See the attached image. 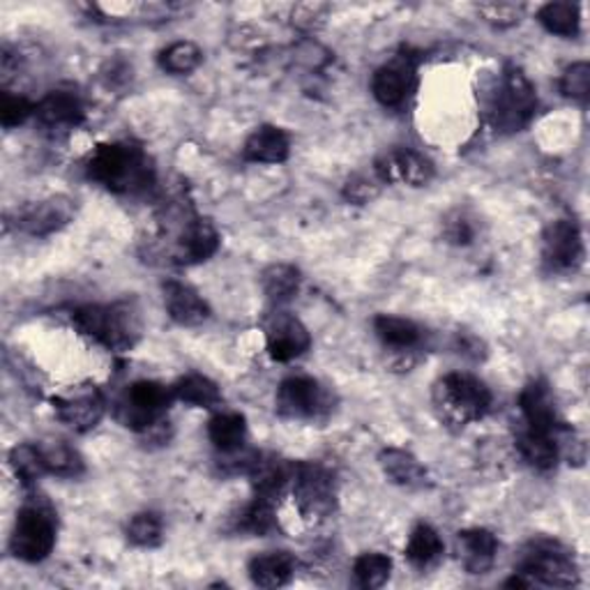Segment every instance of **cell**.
<instances>
[{"label": "cell", "instance_id": "cell-34", "mask_svg": "<svg viewBox=\"0 0 590 590\" xmlns=\"http://www.w3.org/2000/svg\"><path fill=\"white\" fill-rule=\"evenodd\" d=\"M10 464H12L14 476L23 485H33L37 478L49 474V470H46L40 445H16L10 453Z\"/></svg>", "mask_w": 590, "mask_h": 590}, {"label": "cell", "instance_id": "cell-28", "mask_svg": "<svg viewBox=\"0 0 590 590\" xmlns=\"http://www.w3.org/2000/svg\"><path fill=\"white\" fill-rule=\"evenodd\" d=\"M374 330L386 346L397 348V350H411L422 339V330L413 321L399 319V316H388V314L376 316Z\"/></svg>", "mask_w": 590, "mask_h": 590}, {"label": "cell", "instance_id": "cell-42", "mask_svg": "<svg viewBox=\"0 0 590 590\" xmlns=\"http://www.w3.org/2000/svg\"><path fill=\"white\" fill-rule=\"evenodd\" d=\"M443 233H445L447 243L468 245V243H474V238H476V226L459 210V212H455V215H450L445 220V231Z\"/></svg>", "mask_w": 590, "mask_h": 590}, {"label": "cell", "instance_id": "cell-18", "mask_svg": "<svg viewBox=\"0 0 590 590\" xmlns=\"http://www.w3.org/2000/svg\"><path fill=\"white\" fill-rule=\"evenodd\" d=\"M247 474L252 478L254 496L277 503L287 485L293 480V464L281 461L272 455H256Z\"/></svg>", "mask_w": 590, "mask_h": 590}, {"label": "cell", "instance_id": "cell-16", "mask_svg": "<svg viewBox=\"0 0 590 590\" xmlns=\"http://www.w3.org/2000/svg\"><path fill=\"white\" fill-rule=\"evenodd\" d=\"M519 407H522L528 430L545 434H558L563 430L556 413V399L545 381H531L519 397Z\"/></svg>", "mask_w": 590, "mask_h": 590}, {"label": "cell", "instance_id": "cell-4", "mask_svg": "<svg viewBox=\"0 0 590 590\" xmlns=\"http://www.w3.org/2000/svg\"><path fill=\"white\" fill-rule=\"evenodd\" d=\"M516 575H522L531 586H554L570 588L579 581L577 565L572 554L556 539H533L531 545L519 556Z\"/></svg>", "mask_w": 590, "mask_h": 590}, {"label": "cell", "instance_id": "cell-27", "mask_svg": "<svg viewBox=\"0 0 590 590\" xmlns=\"http://www.w3.org/2000/svg\"><path fill=\"white\" fill-rule=\"evenodd\" d=\"M300 272L289 264H272L261 272V289L270 302L285 304L300 293Z\"/></svg>", "mask_w": 590, "mask_h": 590}, {"label": "cell", "instance_id": "cell-38", "mask_svg": "<svg viewBox=\"0 0 590 590\" xmlns=\"http://www.w3.org/2000/svg\"><path fill=\"white\" fill-rule=\"evenodd\" d=\"M560 92L570 100L586 102L590 96V65L575 63L565 69L563 77H560Z\"/></svg>", "mask_w": 590, "mask_h": 590}, {"label": "cell", "instance_id": "cell-40", "mask_svg": "<svg viewBox=\"0 0 590 590\" xmlns=\"http://www.w3.org/2000/svg\"><path fill=\"white\" fill-rule=\"evenodd\" d=\"M478 12L489 21L491 26L499 29H510L514 23L522 21L524 5H514V3H482L478 5Z\"/></svg>", "mask_w": 590, "mask_h": 590}, {"label": "cell", "instance_id": "cell-17", "mask_svg": "<svg viewBox=\"0 0 590 590\" xmlns=\"http://www.w3.org/2000/svg\"><path fill=\"white\" fill-rule=\"evenodd\" d=\"M220 233L208 220L190 218L178 235L176 261L178 264H201L218 252Z\"/></svg>", "mask_w": 590, "mask_h": 590}, {"label": "cell", "instance_id": "cell-22", "mask_svg": "<svg viewBox=\"0 0 590 590\" xmlns=\"http://www.w3.org/2000/svg\"><path fill=\"white\" fill-rule=\"evenodd\" d=\"M291 153V141L285 130H279L275 125H261L256 127L247 144H245V159L258 162V164H281L287 162Z\"/></svg>", "mask_w": 590, "mask_h": 590}, {"label": "cell", "instance_id": "cell-11", "mask_svg": "<svg viewBox=\"0 0 590 590\" xmlns=\"http://www.w3.org/2000/svg\"><path fill=\"white\" fill-rule=\"evenodd\" d=\"M77 215V205L67 197H52L16 210V229L29 235H52L65 229Z\"/></svg>", "mask_w": 590, "mask_h": 590}, {"label": "cell", "instance_id": "cell-2", "mask_svg": "<svg viewBox=\"0 0 590 590\" xmlns=\"http://www.w3.org/2000/svg\"><path fill=\"white\" fill-rule=\"evenodd\" d=\"M73 325L92 342L107 346L109 350H130L138 335L141 323L130 304H90L75 312Z\"/></svg>", "mask_w": 590, "mask_h": 590}, {"label": "cell", "instance_id": "cell-1", "mask_svg": "<svg viewBox=\"0 0 590 590\" xmlns=\"http://www.w3.org/2000/svg\"><path fill=\"white\" fill-rule=\"evenodd\" d=\"M86 171L90 180L118 194L146 190L155 176L146 153L132 144L98 146L86 164Z\"/></svg>", "mask_w": 590, "mask_h": 590}, {"label": "cell", "instance_id": "cell-15", "mask_svg": "<svg viewBox=\"0 0 590 590\" xmlns=\"http://www.w3.org/2000/svg\"><path fill=\"white\" fill-rule=\"evenodd\" d=\"M545 261L554 270H575L583 261L581 231L572 220H558L545 231Z\"/></svg>", "mask_w": 590, "mask_h": 590}, {"label": "cell", "instance_id": "cell-39", "mask_svg": "<svg viewBox=\"0 0 590 590\" xmlns=\"http://www.w3.org/2000/svg\"><path fill=\"white\" fill-rule=\"evenodd\" d=\"M35 109L37 104H33L29 98L5 92L3 102H0V123L5 127H16L21 123H26L31 115H35Z\"/></svg>", "mask_w": 590, "mask_h": 590}, {"label": "cell", "instance_id": "cell-19", "mask_svg": "<svg viewBox=\"0 0 590 590\" xmlns=\"http://www.w3.org/2000/svg\"><path fill=\"white\" fill-rule=\"evenodd\" d=\"M413 90V63L409 58H401L397 63L383 65L376 69L371 79V92L383 107H399L404 104Z\"/></svg>", "mask_w": 590, "mask_h": 590}, {"label": "cell", "instance_id": "cell-5", "mask_svg": "<svg viewBox=\"0 0 590 590\" xmlns=\"http://www.w3.org/2000/svg\"><path fill=\"white\" fill-rule=\"evenodd\" d=\"M537 109L535 88L528 77L516 67H508L499 88L493 92L491 102V121L499 132H519L524 130Z\"/></svg>", "mask_w": 590, "mask_h": 590}, {"label": "cell", "instance_id": "cell-25", "mask_svg": "<svg viewBox=\"0 0 590 590\" xmlns=\"http://www.w3.org/2000/svg\"><path fill=\"white\" fill-rule=\"evenodd\" d=\"M381 468L383 474L399 487L407 489H420L427 485V470L407 450H397V447H388L381 453Z\"/></svg>", "mask_w": 590, "mask_h": 590}, {"label": "cell", "instance_id": "cell-41", "mask_svg": "<svg viewBox=\"0 0 590 590\" xmlns=\"http://www.w3.org/2000/svg\"><path fill=\"white\" fill-rule=\"evenodd\" d=\"M381 190V180L379 178H367V176H356L350 178L344 187V197L350 201V203H369L371 199H376V194H379Z\"/></svg>", "mask_w": 590, "mask_h": 590}, {"label": "cell", "instance_id": "cell-20", "mask_svg": "<svg viewBox=\"0 0 590 590\" xmlns=\"http://www.w3.org/2000/svg\"><path fill=\"white\" fill-rule=\"evenodd\" d=\"M496 554H499V539L485 528H470L457 535V556L470 575L489 572L496 563Z\"/></svg>", "mask_w": 590, "mask_h": 590}, {"label": "cell", "instance_id": "cell-23", "mask_svg": "<svg viewBox=\"0 0 590 590\" xmlns=\"http://www.w3.org/2000/svg\"><path fill=\"white\" fill-rule=\"evenodd\" d=\"M296 575V558L287 552H270L252 558L249 577L258 588H281Z\"/></svg>", "mask_w": 590, "mask_h": 590}, {"label": "cell", "instance_id": "cell-6", "mask_svg": "<svg viewBox=\"0 0 590 590\" xmlns=\"http://www.w3.org/2000/svg\"><path fill=\"white\" fill-rule=\"evenodd\" d=\"M56 545V514L42 503L31 501L16 514V524L12 531L10 549L19 560L40 563L54 552Z\"/></svg>", "mask_w": 590, "mask_h": 590}, {"label": "cell", "instance_id": "cell-33", "mask_svg": "<svg viewBox=\"0 0 590 590\" xmlns=\"http://www.w3.org/2000/svg\"><path fill=\"white\" fill-rule=\"evenodd\" d=\"M46 470L63 478H77L84 474V459L79 457L77 450L65 445V443H49V445H40Z\"/></svg>", "mask_w": 590, "mask_h": 590}, {"label": "cell", "instance_id": "cell-26", "mask_svg": "<svg viewBox=\"0 0 590 590\" xmlns=\"http://www.w3.org/2000/svg\"><path fill=\"white\" fill-rule=\"evenodd\" d=\"M208 436L222 455L241 450L247 438V422L241 413H220L210 420Z\"/></svg>", "mask_w": 590, "mask_h": 590}, {"label": "cell", "instance_id": "cell-7", "mask_svg": "<svg viewBox=\"0 0 590 590\" xmlns=\"http://www.w3.org/2000/svg\"><path fill=\"white\" fill-rule=\"evenodd\" d=\"M293 501L307 524H321L335 512V478L321 464H293Z\"/></svg>", "mask_w": 590, "mask_h": 590}, {"label": "cell", "instance_id": "cell-10", "mask_svg": "<svg viewBox=\"0 0 590 590\" xmlns=\"http://www.w3.org/2000/svg\"><path fill=\"white\" fill-rule=\"evenodd\" d=\"M54 409L63 424L84 434L100 424L104 415V397L96 386H81L54 397Z\"/></svg>", "mask_w": 590, "mask_h": 590}, {"label": "cell", "instance_id": "cell-9", "mask_svg": "<svg viewBox=\"0 0 590 590\" xmlns=\"http://www.w3.org/2000/svg\"><path fill=\"white\" fill-rule=\"evenodd\" d=\"M330 407V392L310 376H291L277 390V413L291 420H314Z\"/></svg>", "mask_w": 590, "mask_h": 590}, {"label": "cell", "instance_id": "cell-24", "mask_svg": "<svg viewBox=\"0 0 590 590\" xmlns=\"http://www.w3.org/2000/svg\"><path fill=\"white\" fill-rule=\"evenodd\" d=\"M558 434H545V432H535L526 427L516 436V447L526 459V464L533 466L535 470H552L560 457Z\"/></svg>", "mask_w": 590, "mask_h": 590}, {"label": "cell", "instance_id": "cell-29", "mask_svg": "<svg viewBox=\"0 0 590 590\" xmlns=\"http://www.w3.org/2000/svg\"><path fill=\"white\" fill-rule=\"evenodd\" d=\"M176 397L185 404H192L199 409H215L222 404V392L218 383H212L208 376L201 374H190L180 379L174 388Z\"/></svg>", "mask_w": 590, "mask_h": 590}, {"label": "cell", "instance_id": "cell-14", "mask_svg": "<svg viewBox=\"0 0 590 590\" xmlns=\"http://www.w3.org/2000/svg\"><path fill=\"white\" fill-rule=\"evenodd\" d=\"M266 337L270 358L277 363H291L312 346V337L307 333V327L287 312H277L268 321Z\"/></svg>", "mask_w": 590, "mask_h": 590}, {"label": "cell", "instance_id": "cell-21", "mask_svg": "<svg viewBox=\"0 0 590 590\" xmlns=\"http://www.w3.org/2000/svg\"><path fill=\"white\" fill-rule=\"evenodd\" d=\"M162 291H164V307H167L169 316L178 325L192 327V325H201L203 321H208L210 307L190 285H182V281L171 279L162 287Z\"/></svg>", "mask_w": 590, "mask_h": 590}, {"label": "cell", "instance_id": "cell-32", "mask_svg": "<svg viewBox=\"0 0 590 590\" xmlns=\"http://www.w3.org/2000/svg\"><path fill=\"white\" fill-rule=\"evenodd\" d=\"M201 60H203V52L190 40L174 42L159 56L162 69L169 75H190L201 65Z\"/></svg>", "mask_w": 590, "mask_h": 590}, {"label": "cell", "instance_id": "cell-31", "mask_svg": "<svg viewBox=\"0 0 590 590\" xmlns=\"http://www.w3.org/2000/svg\"><path fill=\"white\" fill-rule=\"evenodd\" d=\"M542 26L560 37H575L579 33V5L577 3H549L537 12Z\"/></svg>", "mask_w": 590, "mask_h": 590}, {"label": "cell", "instance_id": "cell-35", "mask_svg": "<svg viewBox=\"0 0 590 590\" xmlns=\"http://www.w3.org/2000/svg\"><path fill=\"white\" fill-rule=\"evenodd\" d=\"M392 572V560L383 554H363L353 565V577L363 588H381Z\"/></svg>", "mask_w": 590, "mask_h": 590}, {"label": "cell", "instance_id": "cell-8", "mask_svg": "<svg viewBox=\"0 0 590 590\" xmlns=\"http://www.w3.org/2000/svg\"><path fill=\"white\" fill-rule=\"evenodd\" d=\"M176 392L157 381H136L127 388L121 404L115 409L118 420L125 427L146 434L167 415Z\"/></svg>", "mask_w": 590, "mask_h": 590}, {"label": "cell", "instance_id": "cell-12", "mask_svg": "<svg viewBox=\"0 0 590 590\" xmlns=\"http://www.w3.org/2000/svg\"><path fill=\"white\" fill-rule=\"evenodd\" d=\"M374 176L381 182H404L411 187H422L434 178V164L409 148L386 153L374 167Z\"/></svg>", "mask_w": 590, "mask_h": 590}, {"label": "cell", "instance_id": "cell-30", "mask_svg": "<svg viewBox=\"0 0 590 590\" xmlns=\"http://www.w3.org/2000/svg\"><path fill=\"white\" fill-rule=\"evenodd\" d=\"M443 556V539L430 524H418L409 537L407 558L415 568H430Z\"/></svg>", "mask_w": 590, "mask_h": 590}, {"label": "cell", "instance_id": "cell-13", "mask_svg": "<svg viewBox=\"0 0 590 590\" xmlns=\"http://www.w3.org/2000/svg\"><path fill=\"white\" fill-rule=\"evenodd\" d=\"M35 118L44 132L60 136L81 125L84 104L75 90H54L37 104Z\"/></svg>", "mask_w": 590, "mask_h": 590}, {"label": "cell", "instance_id": "cell-3", "mask_svg": "<svg viewBox=\"0 0 590 590\" xmlns=\"http://www.w3.org/2000/svg\"><path fill=\"white\" fill-rule=\"evenodd\" d=\"M434 404L447 424L466 427L468 422L480 420L491 407L489 388L470 374H447L434 390Z\"/></svg>", "mask_w": 590, "mask_h": 590}, {"label": "cell", "instance_id": "cell-37", "mask_svg": "<svg viewBox=\"0 0 590 590\" xmlns=\"http://www.w3.org/2000/svg\"><path fill=\"white\" fill-rule=\"evenodd\" d=\"M164 526L155 512H141L127 524V539L136 547H157L162 542Z\"/></svg>", "mask_w": 590, "mask_h": 590}, {"label": "cell", "instance_id": "cell-36", "mask_svg": "<svg viewBox=\"0 0 590 590\" xmlns=\"http://www.w3.org/2000/svg\"><path fill=\"white\" fill-rule=\"evenodd\" d=\"M275 508H277V503L266 501V499H258V496H254V501L241 512L238 528L247 531V533H256V535L270 533L275 528V524H277Z\"/></svg>", "mask_w": 590, "mask_h": 590}]
</instances>
